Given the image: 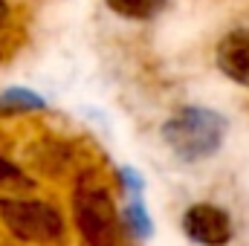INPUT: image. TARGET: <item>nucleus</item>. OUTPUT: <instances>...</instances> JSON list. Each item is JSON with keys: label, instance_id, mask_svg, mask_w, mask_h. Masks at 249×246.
<instances>
[{"label": "nucleus", "instance_id": "10", "mask_svg": "<svg viewBox=\"0 0 249 246\" xmlns=\"http://www.w3.org/2000/svg\"><path fill=\"white\" fill-rule=\"evenodd\" d=\"M119 180H122V188L127 191V200H142V188H145V180H142V174H139L136 168L124 165L122 171H119Z\"/></svg>", "mask_w": 249, "mask_h": 246}, {"label": "nucleus", "instance_id": "2", "mask_svg": "<svg viewBox=\"0 0 249 246\" xmlns=\"http://www.w3.org/2000/svg\"><path fill=\"white\" fill-rule=\"evenodd\" d=\"M72 214L75 223L90 246H119L122 223L116 214V206L110 200V191L93 180H81L72 197Z\"/></svg>", "mask_w": 249, "mask_h": 246}, {"label": "nucleus", "instance_id": "4", "mask_svg": "<svg viewBox=\"0 0 249 246\" xmlns=\"http://www.w3.org/2000/svg\"><path fill=\"white\" fill-rule=\"evenodd\" d=\"M183 232L188 241L200 246H226L232 241V217L212 203H194L183 214Z\"/></svg>", "mask_w": 249, "mask_h": 246}, {"label": "nucleus", "instance_id": "7", "mask_svg": "<svg viewBox=\"0 0 249 246\" xmlns=\"http://www.w3.org/2000/svg\"><path fill=\"white\" fill-rule=\"evenodd\" d=\"M119 18H127V20H151L157 18L168 0H105Z\"/></svg>", "mask_w": 249, "mask_h": 246}, {"label": "nucleus", "instance_id": "9", "mask_svg": "<svg viewBox=\"0 0 249 246\" xmlns=\"http://www.w3.org/2000/svg\"><path fill=\"white\" fill-rule=\"evenodd\" d=\"M29 185H32V180L15 162L0 157V188H29Z\"/></svg>", "mask_w": 249, "mask_h": 246}, {"label": "nucleus", "instance_id": "3", "mask_svg": "<svg viewBox=\"0 0 249 246\" xmlns=\"http://www.w3.org/2000/svg\"><path fill=\"white\" fill-rule=\"evenodd\" d=\"M3 226L26 244H53L64 235V217L53 203L29 197H0Z\"/></svg>", "mask_w": 249, "mask_h": 246}, {"label": "nucleus", "instance_id": "5", "mask_svg": "<svg viewBox=\"0 0 249 246\" xmlns=\"http://www.w3.org/2000/svg\"><path fill=\"white\" fill-rule=\"evenodd\" d=\"M214 64L226 78L249 90V29L226 32L214 50Z\"/></svg>", "mask_w": 249, "mask_h": 246}, {"label": "nucleus", "instance_id": "8", "mask_svg": "<svg viewBox=\"0 0 249 246\" xmlns=\"http://www.w3.org/2000/svg\"><path fill=\"white\" fill-rule=\"evenodd\" d=\"M122 226L130 232V235H133V238H139V241H145V238H151V235H154L151 214L145 211L142 200H127L124 214H122Z\"/></svg>", "mask_w": 249, "mask_h": 246}, {"label": "nucleus", "instance_id": "6", "mask_svg": "<svg viewBox=\"0 0 249 246\" xmlns=\"http://www.w3.org/2000/svg\"><path fill=\"white\" fill-rule=\"evenodd\" d=\"M44 107H47V99L29 87H6L0 93V116H20V113H35Z\"/></svg>", "mask_w": 249, "mask_h": 246}, {"label": "nucleus", "instance_id": "1", "mask_svg": "<svg viewBox=\"0 0 249 246\" xmlns=\"http://www.w3.org/2000/svg\"><path fill=\"white\" fill-rule=\"evenodd\" d=\"M226 130L229 122L223 113L209 107H183L162 122V139L177 159L203 162L220 151Z\"/></svg>", "mask_w": 249, "mask_h": 246}, {"label": "nucleus", "instance_id": "11", "mask_svg": "<svg viewBox=\"0 0 249 246\" xmlns=\"http://www.w3.org/2000/svg\"><path fill=\"white\" fill-rule=\"evenodd\" d=\"M9 23V3L6 0H0V29Z\"/></svg>", "mask_w": 249, "mask_h": 246}]
</instances>
